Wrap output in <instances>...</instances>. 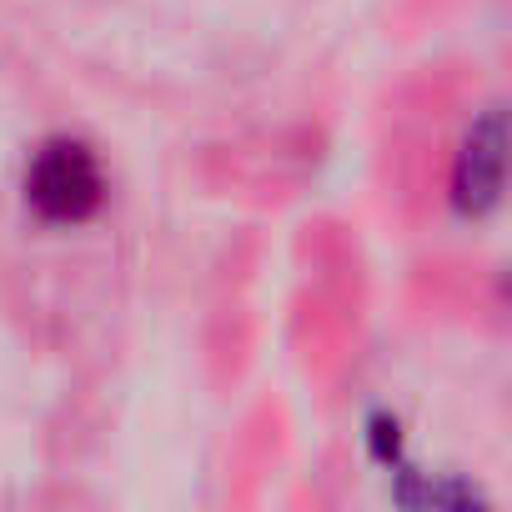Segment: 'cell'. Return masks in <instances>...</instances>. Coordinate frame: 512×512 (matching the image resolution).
<instances>
[{
  "mask_svg": "<svg viewBox=\"0 0 512 512\" xmlns=\"http://www.w3.org/2000/svg\"><path fill=\"white\" fill-rule=\"evenodd\" d=\"M26 196H31V206H36L46 221L76 226V221H86V216L101 206V166H96V156H91L86 146H76V141H51V146L31 161Z\"/></svg>",
  "mask_w": 512,
  "mask_h": 512,
  "instance_id": "obj_1",
  "label": "cell"
}]
</instances>
